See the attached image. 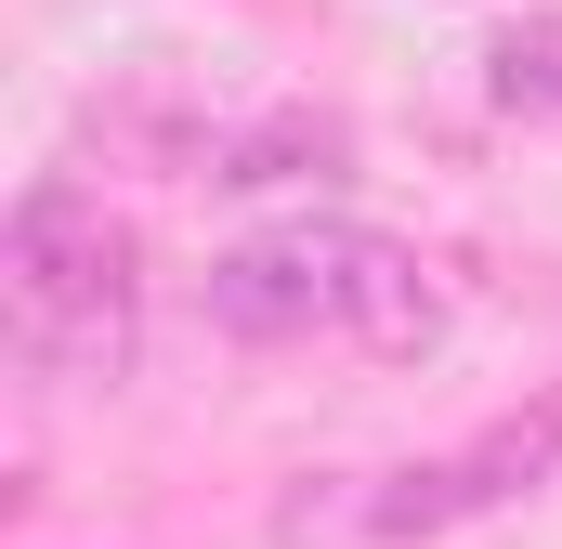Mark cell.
<instances>
[{
  "instance_id": "cell-3",
  "label": "cell",
  "mask_w": 562,
  "mask_h": 549,
  "mask_svg": "<svg viewBox=\"0 0 562 549\" xmlns=\"http://www.w3.org/2000/svg\"><path fill=\"white\" fill-rule=\"evenodd\" d=\"M550 471H562V406L497 418V432H471L458 458L393 471V484L367 497V537H445V524H471V511H510V497H524V484H550Z\"/></svg>"
},
{
  "instance_id": "cell-1",
  "label": "cell",
  "mask_w": 562,
  "mask_h": 549,
  "mask_svg": "<svg viewBox=\"0 0 562 549\" xmlns=\"http://www.w3.org/2000/svg\"><path fill=\"white\" fill-rule=\"evenodd\" d=\"M210 314L236 340H301V327H340L353 354L380 367H419L445 340V288L406 236H367V223H276L249 249L210 262Z\"/></svg>"
},
{
  "instance_id": "cell-4",
  "label": "cell",
  "mask_w": 562,
  "mask_h": 549,
  "mask_svg": "<svg viewBox=\"0 0 562 549\" xmlns=\"http://www.w3.org/2000/svg\"><path fill=\"white\" fill-rule=\"evenodd\" d=\"M353 132L327 119V105H276V119H249V132H223L210 157V183H301V170H340Z\"/></svg>"
},
{
  "instance_id": "cell-5",
  "label": "cell",
  "mask_w": 562,
  "mask_h": 549,
  "mask_svg": "<svg viewBox=\"0 0 562 549\" xmlns=\"http://www.w3.org/2000/svg\"><path fill=\"white\" fill-rule=\"evenodd\" d=\"M484 92H497L510 119H550L562 132V13H524V26L484 53Z\"/></svg>"
},
{
  "instance_id": "cell-2",
  "label": "cell",
  "mask_w": 562,
  "mask_h": 549,
  "mask_svg": "<svg viewBox=\"0 0 562 549\" xmlns=\"http://www.w3.org/2000/svg\"><path fill=\"white\" fill-rule=\"evenodd\" d=\"M0 301H13V354L53 380H119L132 367V223H105L92 183L40 170L13 197L0 236Z\"/></svg>"
}]
</instances>
